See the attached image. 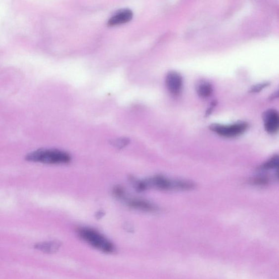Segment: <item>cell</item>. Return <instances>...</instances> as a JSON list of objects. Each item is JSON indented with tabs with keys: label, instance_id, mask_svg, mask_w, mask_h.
Masks as SVG:
<instances>
[{
	"label": "cell",
	"instance_id": "13",
	"mask_svg": "<svg viewBox=\"0 0 279 279\" xmlns=\"http://www.w3.org/2000/svg\"><path fill=\"white\" fill-rule=\"evenodd\" d=\"M270 85L269 82H264L256 84L251 88L249 92L252 93H260L261 91L269 87Z\"/></svg>",
	"mask_w": 279,
	"mask_h": 279
},
{
	"label": "cell",
	"instance_id": "10",
	"mask_svg": "<svg viewBox=\"0 0 279 279\" xmlns=\"http://www.w3.org/2000/svg\"><path fill=\"white\" fill-rule=\"evenodd\" d=\"M197 93L200 97L206 98L210 95L212 93V88L210 84L202 82L198 83L196 88Z\"/></svg>",
	"mask_w": 279,
	"mask_h": 279
},
{
	"label": "cell",
	"instance_id": "12",
	"mask_svg": "<svg viewBox=\"0 0 279 279\" xmlns=\"http://www.w3.org/2000/svg\"><path fill=\"white\" fill-rule=\"evenodd\" d=\"M130 139L125 138L113 140L111 142V143L112 145L115 147L121 149L128 145V144L130 143Z\"/></svg>",
	"mask_w": 279,
	"mask_h": 279
},
{
	"label": "cell",
	"instance_id": "11",
	"mask_svg": "<svg viewBox=\"0 0 279 279\" xmlns=\"http://www.w3.org/2000/svg\"><path fill=\"white\" fill-rule=\"evenodd\" d=\"M262 170H268L276 169L279 178V155H275L266 163L261 165Z\"/></svg>",
	"mask_w": 279,
	"mask_h": 279
},
{
	"label": "cell",
	"instance_id": "8",
	"mask_svg": "<svg viewBox=\"0 0 279 279\" xmlns=\"http://www.w3.org/2000/svg\"><path fill=\"white\" fill-rule=\"evenodd\" d=\"M125 200L129 207L138 209L140 211L153 212L157 210L156 207H155L153 204L146 201L136 199V198H133V199H127L126 198Z\"/></svg>",
	"mask_w": 279,
	"mask_h": 279
},
{
	"label": "cell",
	"instance_id": "2",
	"mask_svg": "<svg viewBox=\"0 0 279 279\" xmlns=\"http://www.w3.org/2000/svg\"><path fill=\"white\" fill-rule=\"evenodd\" d=\"M77 233L80 238L96 249L105 253H112L115 251L114 245L97 231L81 228L78 230Z\"/></svg>",
	"mask_w": 279,
	"mask_h": 279
},
{
	"label": "cell",
	"instance_id": "4",
	"mask_svg": "<svg viewBox=\"0 0 279 279\" xmlns=\"http://www.w3.org/2000/svg\"><path fill=\"white\" fill-rule=\"evenodd\" d=\"M266 131L275 134L279 131V112L275 109H268L262 115Z\"/></svg>",
	"mask_w": 279,
	"mask_h": 279
},
{
	"label": "cell",
	"instance_id": "7",
	"mask_svg": "<svg viewBox=\"0 0 279 279\" xmlns=\"http://www.w3.org/2000/svg\"><path fill=\"white\" fill-rule=\"evenodd\" d=\"M133 17L131 10L124 9L119 10L109 19L108 25L110 26L119 25L130 21Z\"/></svg>",
	"mask_w": 279,
	"mask_h": 279
},
{
	"label": "cell",
	"instance_id": "9",
	"mask_svg": "<svg viewBox=\"0 0 279 279\" xmlns=\"http://www.w3.org/2000/svg\"><path fill=\"white\" fill-rule=\"evenodd\" d=\"M61 246V243L58 241H46L35 244L34 248L44 253L53 254L56 253Z\"/></svg>",
	"mask_w": 279,
	"mask_h": 279
},
{
	"label": "cell",
	"instance_id": "15",
	"mask_svg": "<svg viewBox=\"0 0 279 279\" xmlns=\"http://www.w3.org/2000/svg\"><path fill=\"white\" fill-rule=\"evenodd\" d=\"M278 98H279V89L274 92L270 96V99L271 100Z\"/></svg>",
	"mask_w": 279,
	"mask_h": 279
},
{
	"label": "cell",
	"instance_id": "14",
	"mask_svg": "<svg viewBox=\"0 0 279 279\" xmlns=\"http://www.w3.org/2000/svg\"><path fill=\"white\" fill-rule=\"evenodd\" d=\"M112 191L115 196L120 199L125 200L126 198L125 190L121 186H116Z\"/></svg>",
	"mask_w": 279,
	"mask_h": 279
},
{
	"label": "cell",
	"instance_id": "6",
	"mask_svg": "<svg viewBox=\"0 0 279 279\" xmlns=\"http://www.w3.org/2000/svg\"><path fill=\"white\" fill-rule=\"evenodd\" d=\"M182 77L176 72H170L166 78V85L170 92L175 95H179L182 88Z\"/></svg>",
	"mask_w": 279,
	"mask_h": 279
},
{
	"label": "cell",
	"instance_id": "5",
	"mask_svg": "<svg viewBox=\"0 0 279 279\" xmlns=\"http://www.w3.org/2000/svg\"><path fill=\"white\" fill-rule=\"evenodd\" d=\"M148 187H153L159 190H175V181L170 180L163 176H155L146 180Z\"/></svg>",
	"mask_w": 279,
	"mask_h": 279
},
{
	"label": "cell",
	"instance_id": "16",
	"mask_svg": "<svg viewBox=\"0 0 279 279\" xmlns=\"http://www.w3.org/2000/svg\"><path fill=\"white\" fill-rule=\"evenodd\" d=\"M104 216V212L103 211H99L96 212L95 217L98 219H101Z\"/></svg>",
	"mask_w": 279,
	"mask_h": 279
},
{
	"label": "cell",
	"instance_id": "1",
	"mask_svg": "<svg viewBox=\"0 0 279 279\" xmlns=\"http://www.w3.org/2000/svg\"><path fill=\"white\" fill-rule=\"evenodd\" d=\"M28 162L45 164L60 165L71 162V157L65 151L57 149H39L27 154Z\"/></svg>",
	"mask_w": 279,
	"mask_h": 279
},
{
	"label": "cell",
	"instance_id": "3",
	"mask_svg": "<svg viewBox=\"0 0 279 279\" xmlns=\"http://www.w3.org/2000/svg\"><path fill=\"white\" fill-rule=\"evenodd\" d=\"M210 130L218 135L224 138L237 137L248 130V124L245 122H238L230 125L213 124Z\"/></svg>",
	"mask_w": 279,
	"mask_h": 279
}]
</instances>
